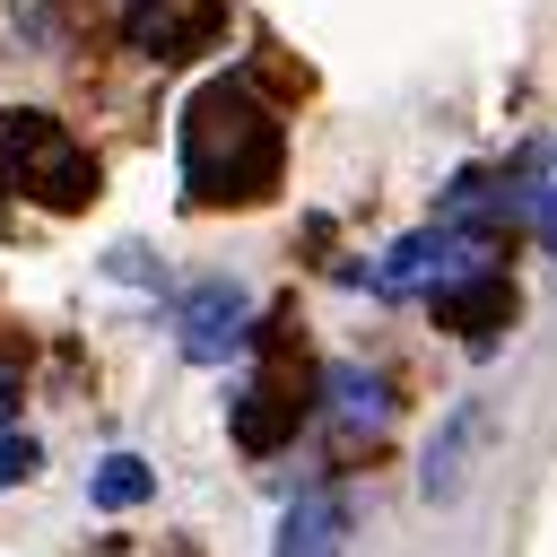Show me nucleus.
I'll list each match as a JSON object with an SVG mask.
<instances>
[{"label": "nucleus", "instance_id": "0eeeda50", "mask_svg": "<svg viewBox=\"0 0 557 557\" xmlns=\"http://www.w3.org/2000/svg\"><path fill=\"white\" fill-rule=\"evenodd\" d=\"M322 409H331V426H339V444H374L383 426H392V383L383 374H366V366H322Z\"/></svg>", "mask_w": 557, "mask_h": 557}, {"label": "nucleus", "instance_id": "423d86ee", "mask_svg": "<svg viewBox=\"0 0 557 557\" xmlns=\"http://www.w3.org/2000/svg\"><path fill=\"white\" fill-rule=\"evenodd\" d=\"M218 17H226V0H122L131 44L157 52V61H191V52L218 35Z\"/></svg>", "mask_w": 557, "mask_h": 557}, {"label": "nucleus", "instance_id": "9b49d317", "mask_svg": "<svg viewBox=\"0 0 557 557\" xmlns=\"http://www.w3.org/2000/svg\"><path fill=\"white\" fill-rule=\"evenodd\" d=\"M17 479H35V444L26 435H0V487H17Z\"/></svg>", "mask_w": 557, "mask_h": 557}, {"label": "nucleus", "instance_id": "1a4fd4ad", "mask_svg": "<svg viewBox=\"0 0 557 557\" xmlns=\"http://www.w3.org/2000/svg\"><path fill=\"white\" fill-rule=\"evenodd\" d=\"M479 426H487V409H479V400H461V409H453V418H444V426L426 435V461H418V487H426L435 505H444V496L461 487V461H470V444H479Z\"/></svg>", "mask_w": 557, "mask_h": 557}, {"label": "nucleus", "instance_id": "f8f14e48", "mask_svg": "<svg viewBox=\"0 0 557 557\" xmlns=\"http://www.w3.org/2000/svg\"><path fill=\"white\" fill-rule=\"evenodd\" d=\"M0 426H17V383L0 374Z\"/></svg>", "mask_w": 557, "mask_h": 557}, {"label": "nucleus", "instance_id": "f257e3e1", "mask_svg": "<svg viewBox=\"0 0 557 557\" xmlns=\"http://www.w3.org/2000/svg\"><path fill=\"white\" fill-rule=\"evenodd\" d=\"M287 174V122L261 96L252 70H218L183 104V200L191 209H244L278 191Z\"/></svg>", "mask_w": 557, "mask_h": 557}, {"label": "nucleus", "instance_id": "39448f33", "mask_svg": "<svg viewBox=\"0 0 557 557\" xmlns=\"http://www.w3.org/2000/svg\"><path fill=\"white\" fill-rule=\"evenodd\" d=\"M252 339V296L235 287V278H200L191 296H183V313H174V348L191 357V366H218V357H235Z\"/></svg>", "mask_w": 557, "mask_h": 557}, {"label": "nucleus", "instance_id": "f03ea898", "mask_svg": "<svg viewBox=\"0 0 557 557\" xmlns=\"http://www.w3.org/2000/svg\"><path fill=\"white\" fill-rule=\"evenodd\" d=\"M0 191L44 200V209H87L96 200V157L52 113H0Z\"/></svg>", "mask_w": 557, "mask_h": 557}, {"label": "nucleus", "instance_id": "6e6552de", "mask_svg": "<svg viewBox=\"0 0 557 557\" xmlns=\"http://www.w3.org/2000/svg\"><path fill=\"white\" fill-rule=\"evenodd\" d=\"M339 548H348V496H331V487L296 496L278 540H270V557H339Z\"/></svg>", "mask_w": 557, "mask_h": 557}, {"label": "nucleus", "instance_id": "9d476101", "mask_svg": "<svg viewBox=\"0 0 557 557\" xmlns=\"http://www.w3.org/2000/svg\"><path fill=\"white\" fill-rule=\"evenodd\" d=\"M87 496H96V513H131V505H148V496H157V479H148V461H139V453H104V461H96V479H87Z\"/></svg>", "mask_w": 557, "mask_h": 557}, {"label": "nucleus", "instance_id": "7ed1b4c3", "mask_svg": "<svg viewBox=\"0 0 557 557\" xmlns=\"http://www.w3.org/2000/svg\"><path fill=\"white\" fill-rule=\"evenodd\" d=\"M426 305H435V322H444V331H461L470 348H487V339L513 322V278L487 261V244H461V252H453V270L426 287Z\"/></svg>", "mask_w": 557, "mask_h": 557}, {"label": "nucleus", "instance_id": "20e7f679", "mask_svg": "<svg viewBox=\"0 0 557 557\" xmlns=\"http://www.w3.org/2000/svg\"><path fill=\"white\" fill-rule=\"evenodd\" d=\"M322 374H305L287 348H270V366L235 392V444L244 453H278L287 435H296V418H305V392H313Z\"/></svg>", "mask_w": 557, "mask_h": 557}]
</instances>
